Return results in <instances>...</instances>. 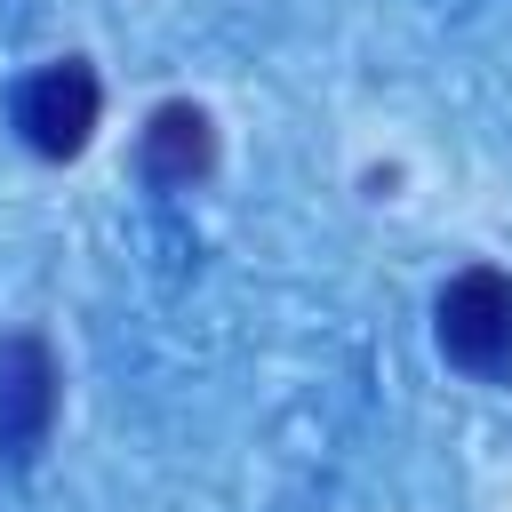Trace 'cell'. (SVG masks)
I'll return each mask as SVG.
<instances>
[{
    "instance_id": "1",
    "label": "cell",
    "mask_w": 512,
    "mask_h": 512,
    "mask_svg": "<svg viewBox=\"0 0 512 512\" xmlns=\"http://www.w3.org/2000/svg\"><path fill=\"white\" fill-rule=\"evenodd\" d=\"M440 352L464 376H512V280L496 264H472L440 288Z\"/></svg>"
},
{
    "instance_id": "2",
    "label": "cell",
    "mask_w": 512,
    "mask_h": 512,
    "mask_svg": "<svg viewBox=\"0 0 512 512\" xmlns=\"http://www.w3.org/2000/svg\"><path fill=\"white\" fill-rule=\"evenodd\" d=\"M96 112H104V88H96V72H88L80 56L40 64V72L24 80V96H16V128H24V144H32L40 160H72V152L96 136Z\"/></svg>"
},
{
    "instance_id": "3",
    "label": "cell",
    "mask_w": 512,
    "mask_h": 512,
    "mask_svg": "<svg viewBox=\"0 0 512 512\" xmlns=\"http://www.w3.org/2000/svg\"><path fill=\"white\" fill-rule=\"evenodd\" d=\"M56 352L32 336V328H16V336H0V456H40V440H48V424H56Z\"/></svg>"
},
{
    "instance_id": "4",
    "label": "cell",
    "mask_w": 512,
    "mask_h": 512,
    "mask_svg": "<svg viewBox=\"0 0 512 512\" xmlns=\"http://www.w3.org/2000/svg\"><path fill=\"white\" fill-rule=\"evenodd\" d=\"M136 160H144V176H152L160 192H192V184L216 168V128H208V112H200V104H160V112L144 120Z\"/></svg>"
}]
</instances>
